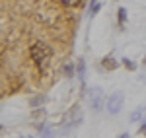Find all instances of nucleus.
Wrapping results in <instances>:
<instances>
[{
	"instance_id": "20e7f679",
	"label": "nucleus",
	"mask_w": 146,
	"mask_h": 138,
	"mask_svg": "<svg viewBox=\"0 0 146 138\" xmlns=\"http://www.w3.org/2000/svg\"><path fill=\"white\" fill-rule=\"evenodd\" d=\"M82 123V113H80L78 107H74L70 113H68V119H66V127H76Z\"/></svg>"
},
{
	"instance_id": "6e6552de",
	"label": "nucleus",
	"mask_w": 146,
	"mask_h": 138,
	"mask_svg": "<svg viewBox=\"0 0 146 138\" xmlns=\"http://www.w3.org/2000/svg\"><path fill=\"white\" fill-rule=\"evenodd\" d=\"M125 20H127V10L125 8H119V22L123 23Z\"/></svg>"
},
{
	"instance_id": "ddd939ff",
	"label": "nucleus",
	"mask_w": 146,
	"mask_h": 138,
	"mask_svg": "<svg viewBox=\"0 0 146 138\" xmlns=\"http://www.w3.org/2000/svg\"><path fill=\"white\" fill-rule=\"evenodd\" d=\"M123 62H125V64H127V68H131V70L135 68V64H133V62H131V60H127V58H125Z\"/></svg>"
},
{
	"instance_id": "423d86ee",
	"label": "nucleus",
	"mask_w": 146,
	"mask_h": 138,
	"mask_svg": "<svg viewBox=\"0 0 146 138\" xmlns=\"http://www.w3.org/2000/svg\"><path fill=\"white\" fill-rule=\"evenodd\" d=\"M39 132H41V136H43V138H53V132H51V128L45 127V125H43V127H39Z\"/></svg>"
},
{
	"instance_id": "2eb2a0df",
	"label": "nucleus",
	"mask_w": 146,
	"mask_h": 138,
	"mask_svg": "<svg viewBox=\"0 0 146 138\" xmlns=\"http://www.w3.org/2000/svg\"><path fill=\"white\" fill-rule=\"evenodd\" d=\"M144 64H146V60H144Z\"/></svg>"
},
{
	"instance_id": "39448f33",
	"label": "nucleus",
	"mask_w": 146,
	"mask_h": 138,
	"mask_svg": "<svg viewBox=\"0 0 146 138\" xmlns=\"http://www.w3.org/2000/svg\"><path fill=\"white\" fill-rule=\"evenodd\" d=\"M103 68H107V70H115V68H117V62H115L111 57H109V58H103Z\"/></svg>"
},
{
	"instance_id": "9b49d317",
	"label": "nucleus",
	"mask_w": 146,
	"mask_h": 138,
	"mask_svg": "<svg viewBox=\"0 0 146 138\" xmlns=\"http://www.w3.org/2000/svg\"><path fill=\"white\" fill-rule=\"evenodd\" d=\"M140 117H142V111H136V113H133V117H131V119H133V121H136V119H140Z\"/></svg>"
},
{
	"instance_id": "9d476101",
	"label": "nucleus",
	"mask_w": 146,
	"mask_h": 138,
	"mask_svg": "<svg viewBox=\"0 0 146 138\" xmlns=\"http://www.w3.org/2000/svg\"><path fill=\"white\" fill-rule=\"evenodd\" d=\"M64 72H66L68 76H72V74H74V64H68L66 68H64Z\"/></svg>"
},
{
	"instance_id": "4468645a",
	"label": "nucleus",
	"mask_w": 146,
	"mask_h": 138,
	"mask_svg": "<svg viewBox=\"0 0 146 138\" xmlns=\"http://www.w3.org/2000/svg\"><path fill=\"white\" fill-rule=\"evenodd\" d=\"M119 138H129V134H121V136H119Z\"/></svg>"
},
{
	"instance_id": "f8f14e48",
	"label": "nucleus",
	"mask_w": 146,
	"mask_h": 138,
	"mask_svg": "<svg viewBox=\"0 0 146 138\" xmlns=\"http://www.w3.org/2000/svg\"><path fill=\"white\" fill-rule=\"evenodd\" d=\"M62 4H66V6H72V4H78V0H62Z\"/></svg>"
},
{
	"instance_id": "f03ea898",
	"label": "nucleus",
	"mask_w": 146,
	"mask_h": 138,
	"mask_svg": "<svg viewBox=\"0 0 146 138\" xmlns=\"http://www.w3.org/2000/svg\"><path fill=\"white\" fill-rule=\"evenodd\" d=\"M88 101H90L94 111H100L101 107H103V92H101L100 88H92L90 92H88Z\"/></svg>"
},
{
	"instance_id": "7ed1b4c3",
	"label": "nucleus",
	"mask_w": 146,
	"mask_h": 138,
	"mask_svg": "<svg viewBox=\"0 0 146 138\" xmlns=\"http://www.w3.org/2000/svg\"><path fill=\"white\" fill-rule=\"evenodd\" d=\"M121 105H123V93L121 92H115L107 99V111L111 113V115H115V113H119L121 111Z\"/></svg>"
},
{
	"instance_id": "0eeeda50",
	"label": "nucleus",
	"mask_w": 146,
	"mask_h": 138,
	"mask_svg": "<svg viewBox=\"0 0 146 138\" xmlns=\"http://www.w3.org/2000/svg\"><path fill=\"white\" fill-rule=\"evenodd\" d=\"M100 10V2L98 0H92V8H90V16H96Z\"/></svg>"
},
{
	"instance_id": "f257e3e1",
	"label": "nucleus",
	"mask_w": 146,
	"mask_h": 138,
	"mask_svg": "<svg viewBox=\"0 0 146 138\" xmlns=\"http://www.w3.org/2000/svg\"><path fill=\"white\" fill-rule=\"evenodd\" d=\"M29 55H31V58L35 60V64L43 70L45 64H47V60H49V57H51V51H49V47H47L45 43H35V45L29 49Z\"/></svg>"
},
{
	"instance_id": "1a4fd4ad",
	"label": "nucleus",
	"mask_w": 146,
	"mask_h": 138,
	"mask_svg": "<svg viewBox=\"0 0 146 138\" xmlns=\"http://www.w3.org/2000/svg\"><path fill=\"white\" fill-rule=\"evenodd\" d=\"M39 103H43V95H39V97H33V99H31V105H39Z\"/></svg>"
}]
</instances>
